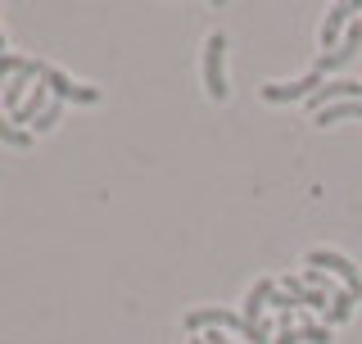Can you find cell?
Returning a JSON list of instances; mask_svg holds the SVG:
<instances>
[{"instance_id": "1", "label": "cell", "mask_w": 362, "mask_h": 344, "mask_svg": "<svg viewBox=\"0 0 362 344\" xmlns=\"http://www.w3.org/2000/svg\"><path fill=\"white\" fill-rule=\"evenodd\" d=\"M204 91H209V100H226V32H209V41H204Z\"/></svg>"}, {"instance_id": "2", "label": "cell", "mask_w": 362, "mask_h": 344, "mask_svg": "<svg viewBox=\"0 0 362 344\" xmlns=\"http://www.w3.org/2000/svg\"><path fill=\"white\" fill-rule=\"evenodd\" d=\"M186 331L190 336H204V331H231V336H245V317L231 313V308H190Z\"/></svg>"}, {"instance_id": "3", "label": "cell", "mask_w": 362, "mask_h": 344, "mask_svg": "<svg viewBox=\"0 0 362 344\" xmlns=\"http://www.w3.org/2000/svg\"><path fill=\"white\" fill-rule=\"evenodd\" d=\"M41 82L50 86V96L59 100V105H68V100H73V105H95V100H100V86H77L73 77L59 73L54 64H45V68H41Z\"/></svg>"}, {"instance_id": "4", "label": "cell", "mask_w": 362, "mask_h": 344, "mask_svg": "<svg viewBox=\"0 0 362 344\" xmlns=\"http://www.w3.org/2000/svg\"><path fill=\"white\" fill-rule=\"evenodd\" d=\"M308 268H317V272H326V277H339L349 285V290H362V268L354 258H344V254H335V249H313L308 254Z\"/></svg>"}, {"instance_id": "5", "label": "cell", "mask_w": 362, "mask_h": 344, "mask_svg": "<svg viewBox=\"0 0 362 344\" xmlns=\"http://www.w3.org/2000/svg\"><path fill=\"white\" fill-rule=\"evenodd\" d=\"M317 86H322V73L313 68V73L294 77V82H267L263 86V100H267V105H294V100H303V105H308Z\"/></svg>"}, {"instance_id": "6", "label": "cell", "mask_w": 362, "mask_h": 344, "mask_svg": "<svg viewBox=\"0 0 362 344\" xmlns=\"http://www.w3.org/2000/svg\"><path fill=\"white\" fill-rule=\"evenodd\" d=\"M41 68H45L41 59H28V64H23L18 73H14V77H9V82H5V86H0V100H5V105L14 109V113L23 109V100L32 96L28 86H32V82H41Z\"/></svg>"}, {"instance_id": "7", "label": "cell", "mask_w": 362, "mask_h": 344, "mask_svg": "<svg viewBox=\"0 0 362 344\" xmlns=\"http://www.w3.org/2000/svg\"><path fill=\"white\" fill-rule=\"evenodd\" d=\"M339 100H362V82H349V77H335V82H322V86L313 91L308 109H313V113H322L326 105H339Z\"/></svg>"}, {"instance_id": "8", "label": "cell", "mask_w": 362, "mask_h": 344, "mask_svg": "<svg viewBox=\"0 0 362 344\" xmlns=\"http://www.w3.org/2000/svg\"><path fill=\"white\" fill-rule=\"evenodd\" d=\"M281 290V285L276 281H254V285H249V294H245V308H240V317H245V326H263L267 322V317H263V308L272 304V294H276Z\"/></svg>"}, {"instance_id": "9", "label": "cell", "mask_w": 362, "mask_h": 344, "mask_svg": "<svg viewBox=\"0 0 362 344\" xmlns=\"http://www.w3.org/2000/svg\"><path fill=\"white\" fill-rule=\"evenodd\" d=\"M358 50H362V28L354 23V28L344 32V41H339L331 55H322V59H317V73L326 77V73H335V68H344L349 59H358Z\"/></svg>"}, {"instance_id": "10", "label": "cell", "mask_w": 362, "mask_h": 344, "mask_svg": "<svg viewBox=\"0 0 362 344\" xmlns=\"http://www.w3.org/2000/svg\"><path fill=\"white\" fill-rule=\"evenodd\" d=\"M349 14H358V5H331L326 9V23H322V55H331L349 32Z\"/></svg>"}, {"instance_id": "11", "label": "cell", "mask_w": 362, "mask_h": 344, "mask_svg": "<svg viewBox=\"0 0 362 344\" xmlns=\"http://www.w3.org/2000/svg\"><path fill=\"white\" fill-rule=\"evenodd\" d=\"M362 118V100H339V105H326L322 113H313L317 127H335V122H354Z\"/></svg>"}, {"instance_id": "12", "label": "cell", "mask_w": 362, "mask_h": 344, "mask_svg": "<svg viewBox=\"0 0 362 344\" xmlns=\"http://www.w3.org/2000/svg\"><path fill=\"white\" fill-rule=\"evenodd\" d=\"M354 304H358V294L354 290H335L331 294V308H326V313H322V326H344L349 322V313H354Z\"/></svg>"}, {"instance_id": "13", "label": "cell", "mask_w": 362, "mask_h": 344, "mask_svg": "<svg viewBox=\"0 0 362 344\" xmlns=\"http://www.w3.org/2000/svg\"><path fill=\"white\" fill-rule=\"evenodd\" d=\"M0 141L14 145V150H28V145H32V132H28V127H14V122L0 113Z\"/></svg>"}, {"instance_id": "14", "label": "cell", "mask_w": 362, "mask_h": 344, "mask_svg": "<svg viewBox=\"0 0 362 344\" xmlns=\"http://www.w3.org/2000/svg\"><path fill=\"white\" fill-rule=\"evenodd\" d=\"M299 336H303V344H331V340H335V331H331V326H322V322H308V317H303V322H299Z\"/></svg>"}, {"instance_id": "15", "label": "cell", "mask_w": 362, "mask_h": 344, "mask_svg": "<svg viewBox=\"0 0 362 344\" xmlns=\"http://www.w3.org/2000/svg\"><path fill=\"white\" fill-rule=\"evenodd\" d=\"M23 64H28V59H23V55H9V50H5V55H0V86H5V82H9V77H14V73H18V68H23Z\"/></svg>"}, {"instance_id": "16", "label": "cell", "mask_w": 362, "mask_h": 344, "mask_svg": "<svg viewBox=\"0 0 362 344\" xmlns=\"http://www.w3.org/2000/svg\"><path fill=\"white\" fill-rule=\"evenodd\" d=\"M59 113H64V105H59V100H50V109H45V113H41V118H37V122H32V132H50V127H54V122H59Z\"/></svg>"}, {"instance_id": "17", "label": "cell", "mask_w": 362, "mask_h": 344, "mask_svg": "<svg viewBox=\"0 0 362 344\" xmlns=\"http://www.w3.org/2000/svg\"><path fill=\"white\" fill-rule=\"evenodd\" d=\"M303 285H308V290H331V277H326V272H317V268H303V277H299Z\"/></svg>"}, {"instance_id": "18", "label": "cell", "mask_w": 362, "mask_h": 344, "mask_svg": "<svg viewBox=\"0 0 362 344\" xmlns=\"http://www.w3.org/2000/svg\"><path fill=\"white\" fill-rule=\"evenodd\" d=\"M272 344H303V336H299L294 326H281V331H276V340H272Z\"/></svg>"}, {"instance_id": "19", "label": "cell", "mask_w": 362, "mask_h": 344, "mask_svg": "<svg viewBox=\"0 0 362 344\" xmlns=\"http://www.w3.org/2000/svg\"><path fill=\"white\" fill-rule=\"evenodd\" d=\"M358 299H362V290H358Z\"/></svg>"}]
</instances>
